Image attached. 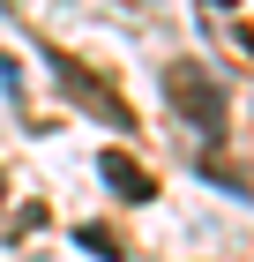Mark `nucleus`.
Returning <instances> with one entry per match:
<instances>
[{
	"label": "nucleus",
	"instance_id": "nucleus-1",
	"mask_svg": "<svg viewBox=\"0 0 254 262\" xmlns=\"http://www.w3.org/2000/svg\"><path fill=\"white\" fill-rule=\"evenodd\" d=\"M165 90H172V105L187 113V120H202V135H217V127H224V98H217V82H202L187 60L165 68Z\"/></svg>",
	"mask_w": 254,
	"mask_h": 262
},
{
	"label": "nucleus",
	"instance_id": "nucleus-2",
	"mask_svg": "<svg viewBox=\"0 0 254 262\" xmlns=\"http://www.w3.org/2000/svg\"><path fill=\"white\" fill-rule=\"evenodd\" d=\"M98 180L112 187L120 202H150V195H157L150 165H142V158H127V150H105V158H98Z\"/></svg>",
	"mask_w": 254,
	"mask_h": 262
},
{
	"label": "nucleus",
	"instance_id": "nucleus-3",
	"mask_svg": "<svg viewBox=\"0 0 254 262\" xmlns=\"http://www.w3.org/2000/svg\"><path fill=\"white\" fill-rule=\"evenodd\" d=\"M82 240H90V255H105V262H120V255H127V247H120L112 232H105V225H90V232H82Z\"/></svg>",
	"mask_w": 254,
	"mask_h": 262
},
{
	"label": "nucleus",
	"instance_id": "nucleus-4",
	"mask_svg": "<svg viewBox=\"0 0 254 262\" xmlns=\"http://www.w3.org/2000/svg\"><path fill=\"white\" fill-rule=\"evenodd\" d=\"M0 195H8V180H0Z\"/></svg>",
	"mask_w": 254,
	"mask_h": 262
}]
</instances>
